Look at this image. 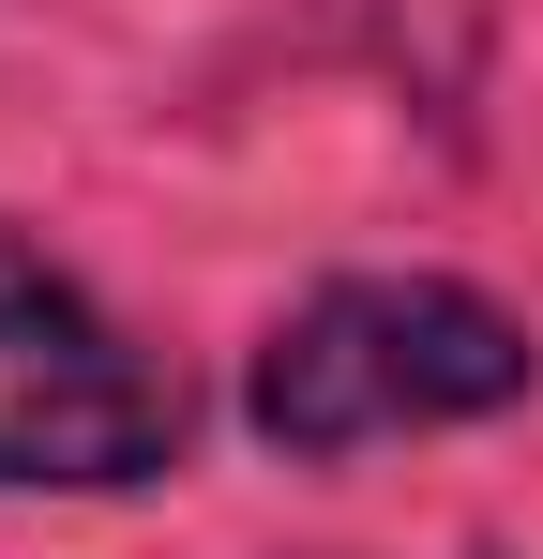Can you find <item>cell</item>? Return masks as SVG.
Wrapping results in <instances>:
<instances>
[{
  "label": "cell",
  "instance_id": "1",
  "mask_svg": "<svg viewBox=\"0 0 543 559\" xmlns=\"http://www.w3.org/2000/svg\"><path fill=\"white\" fill-rule=\"evenodd\" d=\"M529 378H543L529 318H498L483 287H452V273H348V287H317V302L272 318L242 408H257L272 454H362V439H423V424L529 408Z\"/></svg>",
  "mask_w": 543,
  "mask_h": 559
},
{
  "label": "cell",
  "instance_id": "2",
  "mask_svg": "<svg viewBox=\"0 0 543 559\" xmlns=\"http://www.w3.org/2000/svg\"><path fill=\"white\" fill-rule=\"evenodd\" d=\"M181 378L90 302L31 227H0V484H61V499H106V484H152L181 468Z\"/></svg>",
  "mask_w": 543,
  "mask_h": 559
}]
</instances>
